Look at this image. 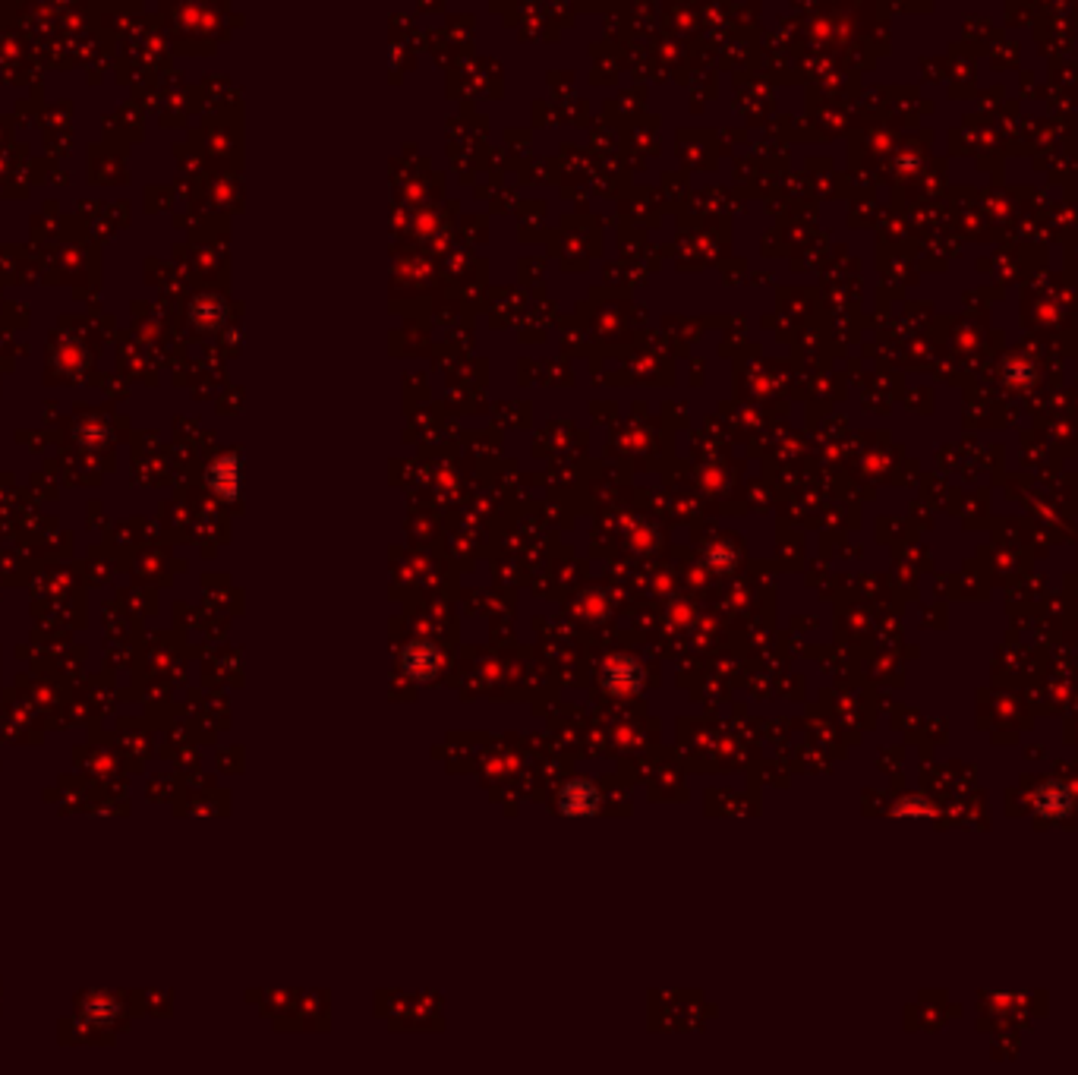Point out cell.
Wrapping results in <instances>:
<instances>
[{
  "label": "cell",
  "mask_w": 1078,
  "mask_h": 1075,
  "mask_svg": "<svg viewBox=\"0 0 1078 1075\" xmlns=\"http://www.w3.org/2000/svg\"><path fill=\"white\" fill-rule=\"evenodd\" d=\"M599 789L590 779H571L562 792H558V811L568 817H593L599 811Z\"/></svg>",
  "instance_id": "6da1fadb"
},
{
  "label": "cell",
  "mask_w": 1078,
  "mask_h": 1075,
  "mask_svg": "<svg viewBox=\"0 0 1078 1075\" xmlns=\"http://www.w3.org/2000/svg\"><path fill=\"white\" fill-rule=\"evenodd\" d=\"M401 669L407 672V678L420 681V685L423 681H432L435 672H439V650L426 644V640H413V644H407L401 653Z\"/></svg>",
  "instance_id": "7a4b0ae2"
},
{
  "label": "cell",
  "mask_w": 1078,
  "mask_h": 1075,
  "mask_svg": "<svg viewBox=\"0 0 1078 1075\" xmlns=\"http://www.w3.org/2000/svg\"><path fill=\"white\" fill-rule=\"evenodd\" d=\"M603 685L615 694H631L644 685V669H640L631 656H615L603 669Z\"/></svg>",
  "instance_id": "3957f363"
}]
</instances>
